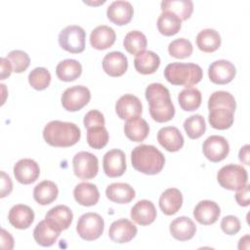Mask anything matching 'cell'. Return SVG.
Masks as SVG:
<instances>
[{"instance_id": "4316f807", "label": "cell", "mask_w": 250, "mask_h": 250, "mask_svg": "<svg viewBox=\"0 0 250 250\" xmlns=\"http://www.w3.org/2000/svg\"><path fill=\"white\" fill-rule=\"evenodd\" d=\"M160 65L159 56L152 51H143L136 55L134 66L141 74H152Z\"/></svg>"}, {"instance_id": "f5cc1de1", "label": "cell", "mask_w": 250, "mask_h": 250, "mask_svg": "<svg viewBox=\"0 0 250 250\" xmlns=\"http://www.w3.org/2000/svg\"><path fill=\"white\" fill-rule=\"evenodd\" d=\"M238 249H249V234L241 237L238 243Z\"/></svg>"}, {"instance_id": "30bf717a", "label": "cell", "mask_w": 250, "mask_h": 250, "mask_svg": "<svg viewBox=\"0 0 250 250\" xmlns=\"http://www.w3.org/2000/svg\"><path fill=\"white\" fill-rule=\"evenodd\" d=\"M202 151L204 156L211 162H220L228 156L229 145L224 137L212 135L204 141Z\"/></svg>"}, {"instance_id": "f6af8a7d", "label": "cell", "mask_w": 250, "mask_h": 250, "mask_svg": "<svg viewBox=\"0 0 250 250\" xmlns=\"http://www.w3.org/2000/svg\"><path fill=\"white\" fill-rule=\"evenodd\" d=\"M240 228H241L240 221L235 216L229 215L222 219L221 229L225 233L229 235L236 234L240 230Z\"/></svg>"}, {"instance_id": "74e56055", "label": "cell", "mask_w": 250, "mask_h": 250, "mask_svg": "<svg viewBox=\"0 0 250 250\" xmlns=\"http://www.w3.org/2000/svg\"><path fill=\"white\" fill-rule=\"evenodd\" d=\"M146 45L147 40L146 35L139 30L129 31L123 40V46L125 50L132 55H137L145 51Z\"/></svg>"}, {"instance_id": "ee69618b", "label": "cell", "mask_w": 250, "mask_h": 250, "mask_svg": "<svg viewBox=\"0 0 250 250\" xmlns=\"http://www.w3.org/2000/svg\"><path fill=\"white\" fill-rule=\"evenodd\" d=\"M6 59L10 61L13 66V71H15L16 73L23 72L24 70H26L30 63V59L28 55L21 50L11 51L7 55Z\"/></svg>"}, {"instance_id": "b9f144b4", "label": "cell", "mask_w": 250, "mask_h": 250, "mask_svg": "<svg viewBox=\"0 0 250 250\" xmlns=\"http://www.w3.org/2000/svg\"><path fill=\"white\" fill-rule=\"evenodd\" d=\"M28 82L35 90H44L50 85L51 73L45 67H35L28 74Z\"/></svg>"}, {"instance_id": "52a82bcc", "label": "cell", "mask_w": 250, "mask_h": 250, "mask_svg": "<svg viewBox=\"0 0 250 250\" xmlns=\"http://www.w3.org/2000/svg\"><path fill=\"white\" fill-rule=\"evenodd\" d=\"M85 39V30L75 24L64 27L59 34L60 46L71 54H79L84 51Z\"/></svg>"}, {"instance_id": "7a4b0ae2", "label": "cell", "mask_w": 250, "mask_h": 250, "mask_svg": "<svg viewBox=\"0 0 250 250\" xmlns=\"http://www.w3.org/2000/svg\"><path fill=\"white\" fill-rule=\"evenodd\" d=\"M81 137L79 127L71 122L53 120L43 130V138L47 144L57 147H67L78 143Z\"/></svg>"}, {"instance_id": "83f0119b", "label": "cell", "mask_w": 250, "mask_h": 250, "mask_svg": "<svg viewBox=\"0 0 250 250\" xmlns=\"http://www.w3.org/2000/svg\"><path fill=\"white\" fill-rule=\"evenodd\" d=\"M106 197L115 203L125 204L131 202L136 195L135 189L125 183H112L105 189Z\"/></svg>"}, {"instance_id": "f546056e", "label": "cell", "mask_w": 250, "mask_h": 250, "mask_svg": "<svg viewBox=\"0 0 250 250\" xmlns=\"http://www.w3.org/2000/svg\"><path fill=\"white\" fill-rule=\"evenodd\" d=\"M124 133L130 141L141 143L148 136L149 126L145 119L138 116L127 120L124 125Z\"/></svg>"}, {"instance_id": "e0dca14e", "label": "cell", "mask_w": 250, "mask_h": 250, "mask_svg": "<svg viewBox=\"0 0 250 250\" xmlns=\"http://www.w3.org/2000/svg\"><path fill=\"white\" fill-rule=\"evenodd\" d=\"M221 214V209L215 201L201 200L193 209L194 219L201 225L208 226L217 222Z\"/></svg>"}, {"instance_id": "603a6c76", "label": "cell", "mask_w": 250, "mask_h": 250, "mask_svg": "<svg viewBox=\"0 0 250 250\" xmlns=\"http://www.w3.org/2000/svg\"><path fill=\"white\" fill-rule=\"evenodd\" d=\"M60 234L61 230L46 219L39 222L33 230L34 240L37 244L44 247L52 246L57 241Z\"/></svg>"}, {"instance_id": "4dcf8cb0", "label": "cell", "mask_w": 250, "mask_h": 250, "mask_svg": "<svg viewBox=\"0 0 250 250\" xmlns=\"http://www.w3.org/2000/svg\"><path fill=\"white\" fill-rule=\"evenodd\" d=\"M59 194V188L57 185L45 180L37 184L33 189V198L40 205H48L56 200Z\"/></svg>"}, {"instance_id": "277c9868", "label": "cell", "mask_w": 250, "mask_h": 250, "mask_svg": "<svg viewBox=\"0 0 250 250\" xmlns=\"http://www.w3.org/2000/svg\"><path fill=\"white\" fill-rule=\"evenodd\" d=\"M164 77L172 85L189 88L201 81L203 71L198 64L192 62H172L165 67Z\"/></svg>"}, {"instance_id": "8d00e7d4", "label": "cell", "mask_w": 250, "mask_h": 250, "mask_svg": "<svg viewBox=\"0 0 250 250\" xmlns=\"http://www.w3.org/2000/svg\"><path fill=\"white\" fill-rule=\"evenodd\" d=\"M178 102L182 109L186 111H193L201 104V93L196 88H186L180 92Z\"/></svg>"}, {"instance_id": "4fadbf2b", "label": "cell", "mask_w": 250, "mask_h": 250, "mask_svg": "<svg viewBox=\"0 0 250 250\" xmlns=\"http://www.w3.org/2000/svg\"><path fill=\"white\" fill-rule=\"evenodd\" d=\"M115 111L120 119L129 120L142 114L143 105L138 97L131 94H125L116 102Z\"/></svg>"}, {"instance_id": "d590c367", "label": "cell", "mask_w": 250, "mask_h": 250, "mask_svg": "<svg viewBox=\"0 0 250 250\" xmlns=\"http://www.w3.org/2000/svg\"><path fill=\"white\" fill-rule=\"evenodd\" d=\"M182 26V20L171 12H162L157 19L158 31L165 36L178 33Z\"/></svg>"}, {"instance_id": "d4e9b609", "label": "cell", "mask_w": 250, "mask_h": 250, "mask_svg": "<svg viewBox=\"0 0 250 250\" xmlns=\"http://www.w3.org/2000/svg\"><path fill=\"white\" fill-rule=\"evenodd\" d=\"M182 205L183 195L178 188H167L159 197V207L161 211L167 216L176 214L181 209Z\"/></svg>"}, {"instance_id": "484cf974", "label": "cell", "mask_w": 250, "mask_h": 250, "mask_svg": "<svg viewBox=\"0 0 250 250\" xmlns=\"http://www.w3.org/2000/svg\"><path fill=\"white\" fill-rule=\"evenodd\" d=\"M76 202L82 206L96 205L100 199V192L96 185L91 183H80L73 189Z\"/></svg>"}, {"instance_id": "d6986e66", "label": "cell", "mask_w": 250, "mask_h": 250, "mask_svg": "<svg viewBox=\"0 0 250 250\" xmlns=\"http://www.w3.org/2000/svg\"><path fill=\"white\" fill-rule=\"evenodd\" d=\"M103 69L111 77H119L123 75L128 68V61L126 56L121 52H110L103 59Z\"/></svg>"}, {"instance_id": "816d5d0a", "label": "cell", "mask_w": 250, "mask_h": 250, "mask_svg": "<svg viewBox=\"0 0 250 250\" xmlns=\"http://www.w3.org/2000/svg\"><path fill=\"white\" fill-rule=\"evenodd\" d=\"M238 158L243 164L249 165V145H245L240 148Z\"/></svg>"}, {"instance_id": "bcb514c9", "label": "cell", "mask_w": 250, "mask_h": 250, "mask_svg": "<svg viewBox=\"0 0 250 250\" xmlns=\"http://www.w3.org/2000/svg\"><path fill=\"white\" fill-rule=\"evenodd\" d=\"M83 123L85 128H91L95 126H104V114L97 110V109H92L88 111L83 119Z\"/></svg>"}, {"instance_id": "ffe728a7", "label": "cell", "mask_w": 250, "mask_h": 250, "mask_svg": "<svg viewBox=\"0 0 250 250\" xmlns=\"http://www.w3.org/2000/svg\"><path fill=\"white\" fill-rule=\"evenodd\" d=\"M8 220L14 228L18 229H25L33 223L34 212L27 205L17 204L10 209Z\"/></svg>"}, {"instance_id": "3957f363", "label": "cell", "mask_w": 250, "mask_h": 250, "mask_svg": "<svg viewBox=\"0 0 250 250\" xmlns=\"http://www.w3.org/2000/svg\"><path fill=\"white\" fill-rule=\"evenodd\" d=\"M131 162L135 170L146 175H156L163 169L165 157L155 146L140 145L133 148Z\"/></svg>"}, {"instance_id": "6da1fadb", "label": "cell", "mask_w": 250, "mask_h": 250, "mask_svg": "<svg viewBox=\"0 0 250 250\" xmlns=\"http://www.w3.org/2000/svg\"><path fill=\"white\" fill-rule=\"evenodd\" d=\"M146 99L149 104V114L156 122L170 121L175 115V106L169 90L160 83H151L146 89Z\"/></svg>"}, {"instance_id": "44dd1931", "label": "cell", "mask_w": 250, "mask_h": 250, "mask_svg": "<svg viewBox=\"0 0 250 250\" xmlns=\"http://www.w3.org/2000/svg\"><path fill=\"white\" fill-rule=\"evenodd\" d=\"M132 220L141 226H148L156 219V209L149 200L138 201L131 209Z\"/></svg>"}, {"instance_id": "5b68a950", "label": "cell", "mask_w": 250, "mask_h": 250, "mask_svg": "<svg viewBox=\"0 0 250 250\" xmlns=\"http://www.w3.org/2000/svg\"><path fill=\"white\" fill-rule=\"evenodd\" d=\"M217 181L226 189L238 190L247 185L248 174L240 165L228 164L217 173Z\"/></svg>"}, {"instance_id": "ab89813d", "label": "cell", "mask_w": 250, "mask_h": 250, "mask_svg": "<svg viewBox=\"0 0 250 250\" xmlns=\"http://www.w3.org/2000/svg\"><path fill=\"white\" fill-rule=\"evenodd\" d=\"M108 132L104 126H95L87 129V143L96 149H101L107 145Z\"/></svg>"}, {"instance_id": "1f68e13d", "label": "cell", "mask_w": 250, "mask_h": 250, "mask_svg": "<svg viewBox=\"0 0 250 250\" xmlns=\"http://www.w3.org/2000/svg\"><path fill=\"white\" fill-rule=\"evenodd\" d=\"M233 111L227 107L216 106L209 109L208 120L214 129L226 130L233 123Z\"/></svg>"}, {"instance_id": "cb8c5ba5", "label": "cell", "mask_w": 250, "mask_h": 250, "mask_svg": "<svg viewBox=\"0 0 250 250\" xmlns=\"http://www.w3.org/2000/svg\"><path fill=\"white\" fill-rule=\"evenodd\" d=\"M116 39L113 28L107 25H99L94 28L90 34V43L94 49L105 50L111 47Z\"/></svg>"}, {"instance_id": "836d02e7", "label": "cell", "mask_w": 250, "mask_h": 250, "mask_svg": "<svg viewBox=\"0 0 250 250\" xmlns=\"http://www.w3.org/2000/svg\"><path fill=\"white\" fill-rule=\"evenodd\" d=\"M82 73L81 63L72 59H66L60 62L56 67V74L62 81L69 82L77 79Z\"/></svg>"}, {"instance_id": "7bdbcfd3", "label": "cell", "mask_w": 250, "mask_h": 250, "mask_svg": "<svg viewBox=\"0 0 250 250\" xmlns=\"http://www.w3.org/2000/svg\"><path fill=\"white\" fill-rule=\"evenodd\" d=\"M193 48L189 40L186 38H178L173 40L168 46V52L171 57L176 59H186L192 54Z\"/></svg>"}, {"instance_id": "7dc6e473", "label": "cell", "mask_w": 250, "mask_h": 250, "mask_svg": "<svg viewBox=\"0 0 250 250\" xmlns=\"http://www.w3.org/2000/svg\"><path fill=\"white\" fill-rule=\"evenodd\" d=\"M13 189V183L11 178L4 172L1 171V195L0 197L3 198L11 193Z\"/></svg>"}, {"instance_id": "e575fe53", "label": "cell", "mask_w": 250, "mask_h": 250, "mask_svg": "<svg viewBox=\"0 0 250 250\" xmlns=\"http://www.w3.org/2000/svg\"><path fill=\"white\" fill-rule=\"evenodd\" d=\"M160 7L162 12H171L182 21L188 20L193 12V3L190 0H164Z\"/></svg>"}, {"instance_id": "2e32d148", "label": "cell", "mask_w": 250, "mask_h": 250, "mask_svg": "<svg viewBox=\"0 0 250 250\" xmlns=\"http://www.w3.org/2000/svg\"><path fill=\"white\" fill-rule=\"evenodd\" d=\"M134 15V9L128 1H113L106 10L107 19L116 25H124L130 22Z\"/></svg>"}, {"instance_id": "f1b7e54d", "label": "cell", "mask_w": 250, "mask_h": 250, "mask_svg": "<svg viewBox=\"0 0 250 250\" xmlns=\"http://www.w3.org/2000/svg\"><path fill=\"white\" fill-rule=\"evenodd\" d=\"M45 219L62 231L69 228L73 219V214L67 206L57 205L47 212Z\"/></svg>"}, {"instance_id": "8992f818", "label": "cell", "mask_w": 250, "mask_h": 250, "mask_svg": "<svg viewBox=\"0 0 250 250\" xmlns=\"http://www.w3.org/2000/svg\"><path fill=\"white\" fill-rule=\"evenodd\" d=\"M104 222L98 213L88 212L80 216L76 226L79 236L87 241L98 239L104 232Z\"/></svg>"}, {"instance_id": "681fc988", "label": "cell", "mask_w": 250, "mask_h": 250, "mask_svg": "<svg viewBox=\"0 0 250 250\" xmlns=\"http://www.w3.org/2000/svg\"><path fill=\"white\" fill-rule=\"evenodd\" d=\"M14 247L13 236L4 229H1V248L11 250Z\"/></svg>"}, {"instance_id": "5bb4252c", "label": "cell", "mask_w": 250, "mask_h": 250, "mask_svg": "<svg viewBox=\"0 0 250 250\" xmlns=\"http://www.w3.org/2000/svg\"><path fill=\"white\" fill-rule=\"evenodd\" d=\"M137 227L127 219H119L114 221L108 229L109 238L115 243H127L131 241L137 234Z\"/></svg>"}, {"instance_id": "7402d4cb", "label": "cell", "mask_w": 250, "mask_h": 250, "mask_svg": "<svg viewBox=\"0 0 250 250\" xmlns=\"http://www.w3.org/2000/svg\"><path fill=\"white\" fill-rule=\"evenodd\" d=\"M169 229L175 239L187 241L194 236L196 232V226L188 217L181 216L171 222Z\"/></svg>"}, {"instance_id": "9c48e42d", "label": "cell", "mask_w": 250, "mask_h": 250, "mask_svg": "<svg viewBox=\"0 0 250 250\" xmlns=\"http://www.w3.org/2000/svg\"><path fill=\"white\" fill-rule=\"evenodd\" d=\"M91 100L90 90L82 85L65 89L62 95V104L68 111H77L84 107Z\"/></svg>"}, {"instance_id": "c3c4849f", "label": "cell", "mask_w": 250, "mask_h": 250, "mask_svg": "<svg viewBox=\"0 0 250 250\" xmlns=\"http://www.w3.org/2000/svg\"><path fill=\"white\" fill-rule=\"evenodd\" d=\"M249 185H246L244 188H240L237 190V192L235 193L234 197L236 202L240 205V206H248L250 201H249Z\"/></svg>"}, {"instance_id": "d6a6232c", "label": "cell", "mask_w": 250, "mask_h": 250, "mask_svg": "<svg viewBox=\"0 0 250 250\" xmlns=\"http://www.w3.org/2000/svg\"><path fill=\"white\" fill-rule=\"evenodd\" d=\"M196 45L202 52L213 53L221 46V36L215 29H202L196 36Z\"/></svg>"}, {"instance_id": "8fae6325", "label": "cell", "mask_w": 250, "mask_h": 250, "mask_svg": "<svg viewBox=\"0 0 250 250\" xmlns=\"http://www.w3.org/2000/svg\"><path fill=\"white\" fill-rule=\"evenodd\" d=\"M103 168L104 174L109 178L122 176L126 171L125 153L118 148L108 150L104 155Z\"/></svg>"}, {"instance_id": "ac0fdd59", "label": "cell", "mask_w": 250, "mask_h": 250, "mask_svg": "<svg viewBox=\"0 0 250 250\" xmlns=\"http://www.w3.org/2000/svg\"><path fill=\"white\" fill-rule=\"evenodd\" d=\"M157 141L161 146L170 152L180 150L185 142L180 130L174 126L161 128L157 133Z\"/></svg>"}, {"instance_id": "60d3db41", "label": "cell", "mask_w": 250, "mask_h": 250, "mask_svg": "<svg viewBox=\"0 0 250 250\" xmlns=\"http://www.w3.org/2000/svg\"><path fill=\"white\" fill-rule=\"evenodd\" d=\"M216 106L227 107L234 112L236 108V102L230 93L226 91H216L208 100V108L210 109Z\"/></svg>"}, {"instance_id": "f35d334b", "label": "cell", "mask_w": 250, "mask_h": 250, "mask_svg": "<svg viewBox=\"0 0 250 250\" xmlns=\"http://www.w3.org/2000/svg\"><path fill=\"white\" fill-rule=\"evenodd\" d=\"M184 129L189 139L200 138L206 130L204 117L200 114H193L188 117L184 122Z\"/></svg>"}, {"instance_id": "f907efd6", "label": "cell", "mask_w": 250, "mask_h": 250, "mask_svg": "<svg viewBox=\"0 0 250 250\" xmlns=\"http://www.w3.org/2000/svg\"><path fill=\"white\" fill-rule=\"evenodd\" d=\"M0 62H1V78L0 79L4 80L10 76L11 72L13 71V66L10 61L6 58H1Z\"/></svg>"}, {"instance_id": "7c38bea8", "label": "cell", "mask_w": 250, "mask_h": 250, "mask_svg": "<svg viewBox=\"0 0 250 250\" xmlns=\"http://www.w3.org/2000/svg\"><path fill=\"white\" fill-rule=\"evenodd\" d=\"M236 70L232 62L227 60L213 62L208 68V76L211 82L218 85L229 83L235 76Z\"/></svg>"}, {"instance_id": "ba28073f", "label": "cell", "mask_w": 250, "mask_h": 250, "mask_svg": "<svg viewBox=\"0 0 250 250\" xmlns=\"http://www.w3.org/2000/svg\"><path fill=\"white\" fill-rule=\"evenodd\" d=\"M73 172L81 180H90L97 176L99 160L96 155L88 151H79L72 159Z\"/></svg>"}, {"instance_id": "9a60e30c", "label": "cell", "mask_w": 250, "mask_h": 250, "mask_svg": "<svg viewBox=\"0 0 250 250\" xmlns=\"http://www.w3.org/2000/svg\"><path fill=\"white\" fill-rule=\"evenodd\" d=\"M14 175L19 183L22 185H29L38 179L40 175V168L33 159L23 158L15 164Z\"/></svg>"}]
</instances>
